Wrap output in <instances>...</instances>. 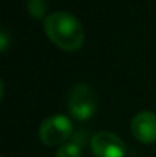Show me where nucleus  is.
<instances>
[{
	"instance_id": "nucleus-1",
	"label": "nucleus",
	"mask_w": 156,
	"mask_h": 157,
	"mask_svg": "<svg viewBox=\"0 0 156 157\" xmlns=\"http://www.w3.org/2000/svg\"><path fill=\"white\" fill-rule=\"evenodd\" d=\"M43 26L48 38L66 52H75L84 43V28L70 12H52L45 18Z\"/></svg>"
},
{
	"instance_id": "nucleus-2",
	"label": "nucleus",
	"mask_w": 156,
	"mask_h": 157,
	"mask_svg": "<svg viewBox=\"0 0 156 157\" xmlns=\"http://www.w3.org/2000/svg\"><path fill=\"white\" fill-rule=\"evenodd\" d=\"M72 133H74V125L70 119L61 114H54L45 119L38 130L40 140L48 147L64 145L72 137Z\"/></svg>"
},
{
	"instance_id": "nucleus-3",
	"label": "nucleus",
	"mask_w": 156,
	"mask_h": 157,
	"mask_svg": "<svg viewBox=\"0 0 156 157\" xmlns=\"http://www.w3.org/2000/svg\"><path fill=\"white\" fill-rule=\"evenodd\" d=\"M67 108H69V113L77 121L90 119L97 110V99H95V93L92 87L87 84L75 86L69 95Z\"/></svg>"
},
{
	"instance_id": "nucleus-4",
	"label": "nucleus",
	"mask_w": 156,
	"mask_h": 157,
	"mask_svg": "<svg viewBox=\"0 0 156 157\" xmlns=\"http://www.w3.org/2000/svg\"><path fill=\"white\" fill-rule=\"evenodd\" d=\"M90 150L97 157H124V142L110 131H100L90 139Z\"/></svg>"
},
{
	"instance_id": "nucleus-5",
	"label": "nucleus",
	"mask_w": 156,
	"mask_h": 157,
	"mask_svg": "<svg viewBox=\"0 0 156 157\" xmlns=\"http://www.w3.org/2000/svg\"><path fill=\"white\" fill-rule=\"evenodd\" d=\"M132 133L142 144L156 142V113L144 110L133 116Z\"/></svg>"
},
{
	"instance_id": "nucleus-6",
	"label": "nucleus",
	"mask_w": 156,
	"mask_h": 157,
	"mask_svg": "<svg viewBox=\"0 0 156 157\" xmlns=\"http://www.w3.org/2000/svg\"><path fill=\"white\" fill-rule=\"evenodd\" d=\"M57 157H81V139L75 137L74 140L61 145L57 151Z\"/></svg>"
},
{
	"instance_id": "nucleus-7",
	"label": "nucleus",
	"mask_w": 156,
	"mask_h": 157,
	"mask_svg": "<svg viewBox=\"0 0 156 157\" xmlns=\"http://www.w3.org/2000/svg\"><path fill=\"white\" fill-rule=\"evenodd\" d=\"M46 0H28V11L34 18H38L42 15H45L46 12Z\"/></svg>"
},
{
	"instance_id": "nucleus-8",
	"label": "nucleus",
	"mask_w": 156,
	"mask_h": 157,
	"mask_svg": "<svg viewBox=\"0 0 156 157\" xmlns=\"http://www.w3.org/2000/svg\"><path fill=\"white\" fill-rule=\"evenodd\" d=\"M6 32H2V52L6 51Z\"/></svg>"
}]
</instances>
